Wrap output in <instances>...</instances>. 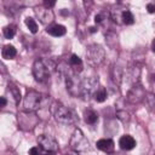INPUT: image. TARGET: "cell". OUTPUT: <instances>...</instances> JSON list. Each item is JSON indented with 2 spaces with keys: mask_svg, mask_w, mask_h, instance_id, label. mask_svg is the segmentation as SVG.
Segmentation results:
<instances>
[{
  "mask_svg": "<svg viewBox=\"0 0 155 155\" xmlns=\"http://www.w3.org/2000/svg\"><path fill=\"white\" fill-rule=\"evenodd\" d=\"M6 105V99L5 97H0V107H5Z\"/></svg>",
  "mask_w": 155,
  "mask_h": 155,
  "instance_id": "cell-28",
  "label": "cell"
},
{
  "mask_svg": "<svg viewBox=\"0 0 155 155\" xmlns=\"http://www.w3.org/2000/svg\"><path fill=\"white\" fill-rule=\"evenodd\" d=\"M69 64H70V67H73L74 70L78 71V73L82 70V61H81V58L78 57L76 54H71V57H70V59H69Z\"/></svg>",
  "mask_w": 155,
  "mask_h": 155,
  "instance_id": "cell-16",
  "label": "cell"
},
{
  "mask_svg": "<svg viewBox=\"0 0 155 155\" xmlns=\"http://www.w3.org/2000/svg\"><path fill=\"white\" fill-rule=\"evenodd\" d=\"M121 19H122V23L126 24V25H131V24L134 23V17H133L132 12L130 10H127V8L124 10V12L121 15Z\"/></svg>",
  "mask_w": 155,
  "mask_h": 155,
  "instance_id": "cell-18",
  "label": "cell"
},
{
  "mask_svg": "<svg viewBox=\"0 0 155 155\" xmlns=\"http://www.w3.org/2000/svg\"><path fill=\"white\" fill-rule=\"evenodd\" d=\"M46 31L52 36H63L67 33V29L62 24H53L46 29Z\"/></svg>",
  "mask_w": 155,
  "mask_h": 155,
  "instance_id": "cell-13",
  "label": "cell"
},
{
  "mask_svg": "<svg viewBox=\"0 0 155 155\" xmlns=\"http://www.w3.org/2000/svg\"><path fill=\"white\" fill-rule=\"evenodd\" d=\"M119 145L122 150H132L136 147V140L132 136L125 134L119 139Z\"/></svg>",
  "mask_w": 155,
  "mask_h": 155,
  "instance_id": "cell-11",
  "label": "cell"
},
{
  "mask_svg": "<svg viewBox=\"0 0 155 155\" xmlns=\"http://www.w3.org/2000/svg\"><path fill=\"white\" fill-rule=\"evenodd\" d=\"M143 98H145V92L144 90L142 88V86L137 85V86H133L131 88V91L128 92V96H127V99L131 102V103H138L140 102Z\"/></svg>",
  "mask_w": 155,
  "mask_h": 155,
  "instance_id": "cell-10",
  "label": "cell"
},
{
  "mask_svg": "<svg viewBox=\"0 0 155 155\" xmlns=\"http://www.w3.org/2000/svg\"><path fill=\"white\" fill-rule=\"evenodd\" d=\"M93 97H94V101L98 102V103H102L107 99V90L103 87V86H99L96 92L93 93Z\"/></svg>",
  "mask_w": 155,
  "mask_h": 155,
  "instance_id": "cell-17",
  "label": "cell"
},
{
  "mask_svg": "<svg viewBox=\"0 0 155 155\" xmlns=\"http://www.w3.org/2000/svg\"><path fill=\"white\" fill-rule=\"evenodd\" d=\"M69 144H70L71 150L76 153H86L90 150V143L80 128H76L73 132Z\"/></svg>",
  "mask_w": 155,
  "mask_h": 155,
  "instance_id": "cell-4",
  "label": "cell"
},
{
  "mask_svg": "<svg viewBox=\"0 0 155 155\" xmlns=\"http://www.w3.org/2000/svg\"><path fill=\"white\" fill-rule=\"evenodd\" d=\"M117 117L121 119L122 121H128L130 120V115L126 111H117Z\"/></svg>",
  "mask_w": 155,
  "mask_h": 155,
  "instance_id": "cell-24",
  "label": "cell"
},
{
  "mask_svg": "<svg viewBox=\"0 0 155 155\" xmlns=\"http://www.w3.org/2000/svg\"><path fill=\"white\" fill-rule=\"evenodd\" d=\"M1 54H2V58L5 59H13L17 56V50L12 45H5L1 51Z\"/></svg>",
  "mask_w": 155,
  "mask_h": 155,
  "instance_id": "cell-14",
  "label": "cell"
},
{
  "mask_svg": "<svg viewBox=\"0 0 155 155\" xmlns=\"http://www.w3.org/2000/svg\"><path fill=\"white\" fill-rule=\"evenodd\" d=\"M29 155H44V154H41L40 147H31L29 149Z\"/></svg>",
  "mask_w": 155,
  "mask_h": 155,
  "instance_id": "cell-23",
  "label": "cell"
},
{
  "mask_svg": "<svg viewBox=\"0 0 155 155\" xmlns=\"http://www.w3.org/2000/svg\"><path fill=\"white\" fill-rule=\"evenodd\" d=\"M84 119H85V122L88 124V125H93L98 121V115L96 111H93L92 109H87L85 110L84 113Z\"/></svg>",
  "mask_w": 155,
  "mask_h": 155,
  "instance_id": "cell-15",
  "label": "cell"
},
{
  "mask_svg": "<svg viewBox=\"0 0 155 155\" xmlns=\"http://www.w3.org/2000/svg\"><path fill=\"white\" fill-rule=\"evenodd\" d=\"M65 155H79V154H78L76 151H74V150H73V151H69V153H67Z\"/></svg>",
  "mask_w": 155,
  "mask_h": 155,
  "instance_id": "cell-31",
  "label": "cell"
},
{
  "mask_svg": "<svg viewBox=\"0 0 155 155\" xmlns=\"http://www.w3.org/2000/svg\"><path fill=\"white\" fill-rule=\"evenodd\" d=\"M103 19H102V15H97L96 17H94V22L96 23H101Z\"/></svg>",
  "mask_w": 155,
  "mask_h": 155,
  "instance_id": "cell-27",
  "label": "cell"
},
{
  "mask_svg": "<svg viewBox=\"0 0 155 155\" xmlns=\"http://www.w3.org/2000/svg\"><path fill=\"white\" fill-rule=\"evenodd\" d=\"M90 29H91V33H94V31L97 30V29H96V28H93V27H92V28H90Z\"/></svg>",
  "mask_w": 155,
  "mask_h": 155,
  "instance_id": "cell-32",
  "label": "cell"
},
{
  "mask_svg": "<svg viewBox=\"0 0 155 155\" xmlns=\"http://www.w3.org/2000/svg\"><path fill=\"white\" fill-rule=\"evenodd\" d=\"M53 115H54L56 121L62 125H71L76 121L75 113L71 109H69L68 107L63 105L62 103H57V105L53 110Z\"/></svg>",
  "mask_w": 155,
  "mask_h": 155,
  "instance_id": "cell-3",
  "label": "cell"
},
{
  "mask_svg": "<svg viewBox=\"0 0 155 155\" xmlns=\"http://www.w3.org/2000/svg\"><path fill=\"white\" fill-rule=\"evenodd\" d=\"M2 34L6 39H12L15 35H16V27L10 24V25H6L4 29H2Z\"/></svg>",
  "mask_w": 155,
  "mask_h": 155,
  "instance_id": "cell-21",
  "label": "cell"
},
{
  "mask_svg": "<svg viewBox=\"0 0 155 155\" xmlns=\"http://www.w3.org/2000/svg\"><path fill=\"white\" fill-rule=\"evenodd\" d=\"M151 50H153V52H155V39L151 42Z\"/></svg>",
  "mask_w": 155,
  "mask_h": 155,
  "instance_id": "cell-30",
  "label": "cell"
},
{
  "mask_svg": "<svg viewBox=\"0 0 155 155\" xmlns=\"http://www.w3.org/2000/svg\"><path fill=\"white\" fill-rule=\"evenodd\" d=\"M145 101H147L149 108H150L151 110H155V94H153V93L145 94Z\"/></svg>",
  "mask_w": 155,
  "mask_h": 155,
  "instance_id": "cell-22",
  "label": "cell"
},
{
  "mask_svg": "<svg viewBox=\"0 0 155 155\" xmlns=\"http://www.w3.org/2000/svg\"><path fill=\"white\" fill-rule=\"evenodd\" d=\"M8 91L13 96V99H15V103L18 104L19 101H21V91L18 87H16L13 84H8Z\"/></svg>",
  "mask_w": 155,
  "mask_h": 155,
  "instance_id": "cell-19",
  "label": "cell"
},
{
  "mask_svg": "<svg viewBox=\"0 0 155 155\" xmlns=\"http://www.w3.org/2000/svg\"><path fill=\"white\" fill-rule=\"evenodd\" d=\"M53 68H54V65L51 61L36 59L33 64V75L36 81L44 82L50 78V75L53 71Z\"/></svg>",
  "mask_w": 155,
  "mask_h": 155,
  "instance_id": "cell-2",
  "label": "cell"
},
{
  "mask_svg": "<svg viewBox=\"0 0 155 155\" xmlns=\"http://www.w3.org/2000/svg\"><path fill=\"white\" fill-rule=\"evenodd\" d=\"M39 121V117L36 116V114L34 111H22L21 114H18V124H19V127L22 130H33L36 124Z\"/></svg>",
  "mask_w": 155,
  "mask_h": 155,
  "instance_id": "cell-5",
  "label": "cell"
},
{
  "mask_svg": "<svg viewBox=\"0 0 155 155\" xmlns=\"http://www.w3.org/2000/svg\"><path fill=\"white\" fill-rule=\"evenodd\" d=\"M97 148L104 153H111L114 150V142L113 139L110 138H103V139H99L97 143H96Z\"/></svg>",
  "mask_w": 155,
  "mask_h": 155,
  "instance_id": "cell-12",
  "label": "cell"
},
{
  "mask_svg": "<svg viewBox=\"0 0 155 155\" xmlns=\"http://www.w3.org/2000/svg\"><path fill=\"white\" fill-rule=\"evenodd\" d=\"M44 155H57V153L56 151H46Z\"/></svg>",
  "mask_w": 155,
  "mask_h": 155,
  "instance_id": "cell-29",
  "label": "cell"
},
{
  "mask_svg": "<svg viewBox=\"0 0 155 155\" xmlns=\"http://www.w3.org/2000/svg\"><path fill=\"white\" fill-rule=\"evenodd\" d=\"M154 82H155V76H154Z\"/></svg>",
  "mask_w": 155,
  "mask_h": 155,
  "instance_id": "cell-33",
  "label": "cell"
},
{
  "mask_svg": "<svg viewBox=\"0 0 155 155\" xmlns=\"http://www.w3.org/2000/svg\"><path fill=\"white\" fill-rule=\"evenodd\" d=\"M47 99H48L47 96H44L42 93H40L38 91L30 90V91L27 92V94L24 97V101H23L24 110L35 111L36 109L45 107L46 103H47Z\"/></svg>",
  "mask_w": 155,
  "mask_h": 155,
  "instance_id": "cell-1",
  "label": "cell"
},
{
  "mask_svg": "<svg viewBox=\"0 0 155 155\" xmlns=\"http://www.w3.org/2000/svg\"><path fill=\"white\" fill-rule=\"evenodd\" d=\"M54 4H56L54 1H45L42 5H44L45 7H47V8H51V7H53V6H54Z\"/></svg>",
  "mask_w": 155,
  "mask_h": 155,
  "instance_id": "cell-26",
  "label": "cell"
},
{
  "mask_svg": "<svg viewBox=\"0 0 155 155\" xmlns=\"http://www.w3.org/2000/svg\"><path fill=\"white\" fill-rule=\"evenodd\" d=\"M86 57L93 65H98L104 59V50L101 45H90L86 50Z\"/></svg>",
  "mask_w": 155,
  "mask_h": 155,
  "instance_id": "cell-6",
  "label": "cell"
},
{
  "mask_svg": "<svg viewBox=\"0 0 155 155\" xmlns=\"http://www.w3.org/2000/svg\"><path fill=\"white\" fill-rule=\"evenodd\" d=\"M147 10L149 13H155V5L154 4H148L147 5Z\"/></svg>",
  "mask_w": 155,
  "mask_h": 155,
  "instance_id": "cell-25",
  "label": "cell"
},
{
  "mask_svg": "<svg viewBox=\"0 0 155 155\" xmlns=\"http://www.w3.org/2000/svg\"><path fill=\"white\" fill-rule=\"evenodd\" d=\"M67 90L74 97L82 94V82L75 74L67 76Z\"/></svg>",
  "mask_w": 155,
  "mask_h": 155,
  "instance_id": "cell-7",
  "label": "cell"
},
{
  "mask_svg": "<svg viewBox=\"0 0 155 155\" xmlns=\"http://www.w3.org/2000/svg\"><path fill=\"white\" fill-rule=\"evenodd\" d=\"M35 13L36 16L39 17L40 22L44 23V24H48V23H52L53 19H54V15H53V11L51 8H47L45 7L44 5L42 6H38L35 7Z\"/></svg>",
  "mask_w": 155,
  "mask_h": 155,
  "instance_id": "cell-9",
  "label": "cell"
},
{
  "mask_svg": "<svg viewBox=\"0 0 155 155\" xmlns=\"http://www.w3.org/2000/svg\"><path fill=\"white\" fill-rule=\"evenodd\" d=\"M38 144L45 151H56L57 153V150H58V143L52 137H50L47 134H40L38 137Z\"/></svg>",
  "mask_w": 155,
  "mask_h": 155,
  "instance_id": "cell-8",
  "label": "cell"
},
{
  "mask_svg": "<svg viewBox=\"0 0 155 155\" xmlns=\"http://www.w3.org/2000/svg\"><path fill=\"white\" fill-rule=\"evenodd\" d=\"M24 22H25V25L28 27V29L30 30V33L35 34V33L38 31V23H36V21H35L34 18H31V17H27Z\"/></svg>",
  "mask_w": 155,
  "mask_h": 155,
  "instance_id": "cell-20",
  "label": "cell"
}]
</instances>
